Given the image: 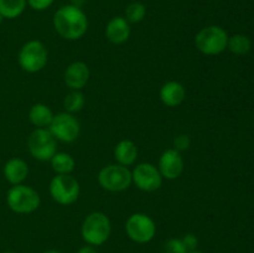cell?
Listing matches in <instances>:
<instances>
[{"label":"cell","mask_w":254,"mask_h":253,"mask_svg":"<svg viewBox=\"0 0 254 253\" xmlns=\"http://www.w3.org/2000/svg\"><path fill=\"white\" fill-rule=\"evenodd\" d=\"M112 233V223L108 216L101 211H94L87 215L81 226V235L87 245L93 247L104 245Z\"/></svg>","instance_id":"obj_2"},{"label":"cell","mask_w":254,"mask_h":253,"mask_svg":"<svg viewBox=\"0 0 254 253\" xmlns=\"http://www.w3.org/2000/svg\"><path fill=\"white\" fill-rule=\"evenodd\" d=\"M163 253H188L181 238H170L163 246Z\"/></svg>","instance_id":"obj_24"},{"label":"cell","mask_w":254,"mask_h":253,"mask_svg":"<svg viewBox=\"0 0 254 253\" xmlns=\"http://www.w3.org/2000/svg\"><path fill=\"white\" fill-rule=\"evenodd\" d=\"M86 98L81 91H71L64 99V107L67 113H76L84 107Z\"/></svg>","instance_id":"obj_22"},{"label":"cell","mask_w":254,"mask_h":253,"mask_svg":"<svg viewBox=\"0 0 254 253\" xmlns=\"http://www.w3.org/2000/svg\"><path fill=\"white\" fill-rule=\"evenodd\" d=\"M27 148L36 160L49 161L57 153V140L49 128H36L30 134Z\"/></svg>","instance_id":"obj_7"},{"label":"cell","mask_w":254,"mask_h":253,"mask_svg":"<svg viewBox=\"0 0 254 253\" xmlns=\"http://www.w3.org/2000/svg\"><path fill=\"white\" fill-rule=\"evenodd\" d=\"M6 203L9 208L20 215H26L36 211L40 207L41 198L35 189L27 185H12L7 190Z\"/></svg>","instance_id":"obj_3"},{"label":"cell","mask_w":254,"mask_h":253,"mask_svg":"<svg viewBox=\"0 0 254 253\" xmlns=\"http://www.w3.org/2000/svg\"><path fill=\"white\" fill-rule=\"evenodd\" d=\"M29 119L36 128H49L54 119V113L46 104L36 103L30 108Z\"/></svg>","instance_id":"obj_18"},{"label":"cell","mask_w":254,"mask_h":253,"mask_svg":"<svg viewBox=\"0 0 254 253\" xmlns=\"http://www.w3.org/2000/svg\"><path fill=\"white\" fill-rule=\"evenodd\" d=\"M42 253H62V252H60V251H56V250H49V251H45V252Z\"/></svg>","instance_id":"obj_29"},{"label":"cell","mask_w":254,"mask_h":253,"mask_svg":"<svg viewBox=\"0 0 254 253\" xmlns=\"http://www.w3.org/2000/svg\"><path fill=\"white\" fill-rule=\"evenodd\" d=\"M55 2V0H27V4L31 9L37 10V11H42L46 10L47 7L51 6Z\"/></svg>","instance_id":"obj_27"},{"label":"cell","mask_w":254,"mask_h":253,"mask_svg":"<svg viewBox=\"0 0 254 253\" xmlns=\"http://www.w3.org/2000/svg\"><path fill=\"white\" fill-rule=\"evenodd\" d=\"M251 47H252V42H251L250 37L246 36V35L236 34L233 36L228 37L227 49L232 54L243 56V55H247L251 51Z\"/></svg>","instance_id":"obj_21"},{"label":"cell","mask_w":254,"mask_h":253,"mask_svg":"<svg viewBox=\"0 0 254 253\" xmlns=\"http://www.w3.org/2000/svg\"><path fill=\"white\" fill-rule=\"evenodd\" d=\"M49 52L46 46L39 40H31L22 45L17 55V61L24 71L36 73L41 71L47 63Z\"/></svg>","instance_id":"obj_5"},{"label":"cell","mask_w":254,"mask_h":253,"mask_svg":"<svg viewBox=\"0 0 254 253\" xmlns=\"http://www.w3.org/2000/svg\"><path fill=\"white\" fill-rule=\"evenodd\" d=\"M54 26L57 34L64 40L76 41L87 32L88 19L76 5H64L55 12Z\"/></svg>","instance_id":"obj_1"},{"label":"cell","mask_w":254,"mask_h":253,"mask_svg":"<svg viewBox=\"0 0 254 253\" xmlns=\"http://www.w3.org/2000/svg\"><path fill=\"white\" fill-rule=\"evenodd\" d=\"M1 253H15V252H10V251H5V252H1Z\"/></svg>","instance_id":"obj_32"},{"label":"cell","mask_w":254,"mask_h":253,"mask_svg":"<svg viewBox=\"0 0 254 253\" xmlns=\"http://www.w3.org/2000/svg\"><path fill=\"white\" fill-rule=\"evenodd\" d=\"M181 241H183L184 246L186 247V250L189 251H195L197 250V246H198V238L196 237L193 233H186L185 236H184L183 238H181Z\"/></svg>","instance_id":"obj_26"},{"label":"cell","mask_w":254,"mask_h":253,"mask_svg":"<svg viewBox=\"0 0 254 253\" xmlns=\"http://www.w3.org/2000/svg\"><path fill=\"white\" fill-rule=\"evenodd\" d=\"M77 253H98V252H97V250L93 247V246L86 245L83 246V247L79 248V250L77 251Z\"/></svg>","instance_id":"obj_28"},{"label":"cell","mask_w":254,"mask_h":253,"mask_svg":"<svg viewBox=\"0 0 254 253\" xmlns=\"http://www.w3.org/2000/svg\"><path fill=\"white\" fill-rule=\"evenodd\" d=\"M50 161H51L52 170L57 175H68L74 170V166H76L73 156L68 153H62V151L55 154Z\"/></svg>","instance_id":"obj_19"},{"label":"cell","mask_w":254,"mask_h":253,"mask_svg":"<svg viewBox=\"0 0 254 253\" xmlns=\"http://www.w3.org/2000/svg\"><path fill=\"white\" fill-rule=\"evenodd\" d=\"M79 183L71 175H57L50 181V195L57 203L72 205L79 197Z\"/></svg>","instance_id":"obj_8"},{"label":"cell","mask_w":254,"mask_h":253,"mask_svg":"<svg viewBox=\"0 0 254 253\" xmlns=\"http://www.w3.org/2000/svg\"><path fill=\"white\" fill-rule=\"evenodd\" d=\"M127 236L133 242L145 245L153 241L156 235V225L153 218L143 212H136L129 216L126 222Z\"/></svg>","instance_id":"obj_6"},{"label":"cell","mask_w":254,"mask_h":253,"mask_svg":"<svg viewBox=\"0 0 254 253\" xmlns=\"http://www.w3.org/2000/svg\"><path fill=\"white\" fill-rule=\"evenodd\" d=\"M130 36V25L126 17L116 16L108 21L106 26V37L114 45H121L128 41Z\"/></svg>","instance_id":"obj_14"},{"label":"cell","mask_w":254,"mask_h":253,"mask_svg":"<svg viewBox=\"0 0 254 253\" xmlns=\"http://www.w3.org/2000/svg\"><path fill=\"white\" fill-rule=\"evenodd\" d=\"M185 87L178 81H169L160 88V99L166 107H178L185 101Z\"/></svg>","instance_id":"obj_15"},{"label":"cell","mask_w":254,"mask_h":253,"mask_svg":"<svg viewBox=\"0 0 254 253\" xmlns=\"http://www.w3.org/2000/svg\"><path fill=\"white\" fill-rule=\"evenodd\" d=\"M114 158L119 165L127 166V168L133 165L138 158V148L135 143L129 139H123L119 141L114 148Z\"/></svg>","instance_id":"obj_17"},{"label":"cell","mask_w":254,"mask_h":253,"mask_svg":"<svg viewBox=\"0 0 254 253\" xmlns=\"http://www.w3.org/2000/svg\"><path fill=\"white\" fill-rule=\"evenodd\" d=\"M64 83L72 91H81L89 79V68L82 61H74L67 66L64 71Z\"/></svg>","instance_id":"obj_13"},{"label":"cell","mask_w":254,"mask_h":253,"mask_svg":"<svg viewBox=\"0 0 254 253\" xmlns=\"http://www.w3.org/2000/svg\"><path fill=\"white\" fill-rule=\"evenodd\" d=\"M191 145V139L188 134H179L178 136H175L174 139V149H176L178 151H184L188 150Z\"/></svg>","instance_id":"obj_25"},{"label":"cell","mask_w":254,"mask_h":253,"mask_svg":"<svg viewBox=\"0 0 254 253\" xmlns=\"http://www.w3.org/2000/svg\"><path fill=\"white\" fill-rule=\"evenodd\" d=\"M29 166L26 161L20 158H11L4 166V176L11 185H19L26 179Z\"/></svg>","instance_id":"obj_16"},{"label":"cell","mask_w":254,"mask_h":253,"mask_svg":"<svg viewBox=\"0 0 254 253\" xmlns=\"http://www.w3.org/2000/svg\"><path fill=\"white\" fill-rule=\"evenodd\" d=\"M98 183L102 189L111 192L124 191L131 184V171L127 166L111 164L101 169L98 173Z\"/></svg>","instance_id":"obj_9"},{"label":"cell","mask_w":254,"mask_h":253,"mask_svg":"<svg viewBox=\"0 0 254 253\" xmlns=\"http://www.w3.org/2000/svg\"><path fill=\"white\" fill-rule=\"evenodd\" d=\"M131 183L145 192H153L163 185V176L158 166L150 163H140L131 171Z\"/></svg>","instance_id":"obj_11"},{"label":"cell","mask_w":254,"mask_h":253,"mask_svg":"<svg viewBox=\"0 0 254 253\" xmlns=\"http://www.w3.org/2000/svg\"><path fill=\"white\" fill-rule=\"evenodd\" d=\"M184 165H185V163H184V158L180 151L170 148L164 150L159 158L158 169L163 179L175 180L183 174Z\"/></svg>","instance_id":"obj_12"},{"label":"cell","mask_w":254,"mask_h":253,"mask_svg":"<svg viewBox=\"0 0 254 253\" xmlns=\"http://www.w3.org/2000/svg\"><path fill=\"white\" fill-rule=\"evenodd\" d=\"M228 34L223 27L217 25H210L197 32L195 37L196 49L203 55L215 56L220 55L227 49Z\"/></svg>","instance_id":"obj_4"},{"label":"cell","mask_w":254,"mask_h":253,"mask_svg":"<svg viewBox=\"0 0 254 253\" xmlns=\"http://www.w3.org/2000/svg\"><path fill=\"white\" fill-rule=\"evenodd\" d=\"M145 15L146 7L143 2H130L126 9V19L129 24H138V22L143 21Z\"/></svg>","instance_id":"obj_23"},{"label":"cell","mask_w":254,"mask_h":253,"mask_svg":"<svg viewBox=\"0 0 254 253\" xmlns=\"http://www.w3.org/2000/svg\"><path fill=\"white\" fill-rule=\"evenodd\" d=\"M188 253H203V252H201V251H197V250H195V251H189Z\"/></svg>","instance_id":"obj_30"},{"label":"cell","mask_w":254,"mask_h":253,"mask_svg":"<svg viewBox=\"0 0 254 253\" xmlns=\"http://www.w3.org/2000/svg\"><path fill=\"white\" fill-rule=\"evenodd\" d=\"M49 130L51 131L56 140L62 141V143H72L78 138L81 126L73 114L61 112L54 116Z\"/></svg>","instance_id":"obj_10"},{"label":"cell","mask_w":254,"mask_h":253,"mask_svg":"<svg viewBox=\"0 0 254 253\" xmlns=\"http://www.w3.org/2000/svg\"><path fill=\"white\" fill-rule=\"evenodd\" d=\"M27 0H0V14L5 19H15L24 12Z\"/></svg>","instance_id":"obj_20"},{"label":"cell","mask_w":254,"mask_h":253,"mask_svg":"<svg viewBox=\"0 0 254 253\" xmlns=\"http://www.w3.org/2000/svg\"><path fill=\"white\" fill-rule=\"evenodd\" d=\"M2 19H4V17H2V15L0 14V24H1V21H2Z\"/></svg>","instance_id":"obj_31"}]
</instances>
